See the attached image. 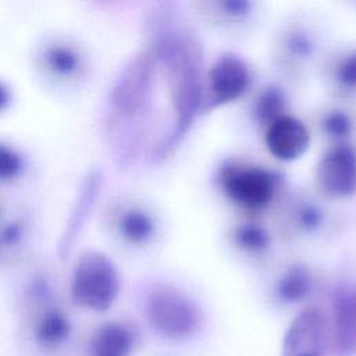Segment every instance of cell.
<instances>
[{
  "label": "cell",
  "mask_w": 356,
  "mask_h": 356,
  "mask_svg": "<svg viewBox=\"0 0 356 356\" xmlns=\"http://www.w3.org/2000/svg\"><path fill=\"white\" fill-rule=\"evenodd\" d=\"M300 224L306 228V229H316L321 221H323V216L320 213L318 209L312 207V206H306L302 211H300Z\"/></svg>",
  "instance_id": "obj_22"
},
{
  "label": "cell",
  "mask_w": 356,
  "mask_h": 356,
  "mask_svg": "<svg viewBox=\"0 0 356 356\" xmlns=\"http://www.w3.org/2000/svg\"><path fill=\"white\" fill-rule=\"evenodd\" d=\"M325 345V316L316 307H307L288 327L281 356H324Z\"/></svg>",
  "instance_id": "obj_6"
},
{
  "label": "cell",
  "mask_w": 356,
  "mask_h": 356,
  "mask_svg": "<svg viewBox=\"0 0 356 356\" xmlns=\"http://www.w3.org/2000/svg\"><path fill=\"white\" fill-rule=\"evenodd\" d=\"M134 346V335L128 327L117 321L102 324L92 335L89 343L90 356H129Z\"/></svg>",
  "instance_id": "obj_12"
},
{
  "label": "cell",
  "mask_w": 356,
  "mask_h": 356,
  "mask_svg": "<svg viewBox=\"0 0 356 356\" xmlns=\"http://www.w3.org/2000/svg\"><path fill=\"white\" fill-rule=\"evenodd\" d=\"M70 321L58 309L46 310L36 325V339L43 346L51 348L64 342L70 335Z\"/></svg>",
  "instance_id": "obj_15"
},
{
  "label": "cell",
  "mask_w": 356,
  "mask_h": 356,
  "mask_svg": "<svg viewBox=\"0 0 356 356\" xmlns=\"http://www.w3.org/2000/svg\"><path fill=\"white\" fill-rule=\"evenodd\" d=\"M250 74L246 63L235 54L221 56L207 72V108L241 97L248 89Z\"/></svg>",
  "instance_id": "obj_7"
},
{
  "label": "cell",
  "mask_w": 356,
  "mask_h": 356,
  "mask_svg": "<svg viewBox=\"0 0 356 356\" xmlns=\"http://www.w3.org/2000/svg\"><path fill=\"white\" fill-rule=\"evenodd\" d=\"M225 195L246 209H263L270 203L275 189L273 174L260 167L228 165L221 172Z\"/></svg>",
  "instance_id": "obj_5"
},
{
  "label": "cell",
  "mask_w": 356,
  "mask_h": 356,
  "mask_svg": "<svg viewBox=\"0 0 356 356\" xmlns=\"http://www.w3.org/2000/svg\"><path fill=\"white\" fill-rule=\"evenodd\" d=\"M324 129L334 138H345L352 131V121L342 111H332L324 118Z\"/></svg>",
  "instance_id": "obj_20"
},
{
  "label": "cell",
  "mask_w": 356,
  "mask_h": 356,
  "mask_svg": "<svg viewBox=\"0 0 356 356\" xmlns=\"http://www.w3.org/2000/svg\"><path fill=\"white\" fill-rule=\"evenodd\" d=\"M222 8L225 13L231 15H243L249 13L250 3L242 1V0H229V1H222L221 3Z\"/></svg>",
  "instance_id": "obj_23"
},
{
  "label": "cell",
  "mask_w": 356,
  "mask_h": 356,
  "mask_svg": "<svg viewBox=\"0 0 356 356\" xmlns=\"http://www.w3.org/2000/svg\"><path fill=\"white\" fill-rule=\"evenodd\" d=\"M334 346L343 356L356 353V288L342 291L335 298Z\"/></svg>",
  "instance_id": "obj_11"
},
{
  "label": "cell",
  "mask_w": 356,
  "mask_h": 356,
  "mask_svg": "<svg viewBox=\"0 0 356 356\" xmlns=\"http://www.w3.org/2000/svg\"><path fill=\"white\" fill-rule=\"evenodd\" d=\"M156 57L135 54L117 74L107 95L106 135L115 163L131 165L139 156L150 115Z\"/></svg>",
  "instance_id": "obj_1"
},
{
  "label": "cell",
  "mask_w": 356,
  "mask_h": 356,
  "mask_svg": "<svg viewBox=\"0 0 356 356\" xmlns=\"http://www.w3.org/2000/svg\"><path fill=\"white\" fill-rule=\"evenodd\" d=\"M118 231L127 242L140 245L153 236L154 221L145 210L131 207L120 216Z\"/></svg>",
  "instance_id": "obj_13"
},
{
  "label": "cell",
  "mask_w": 356,
  "mask_h": 356,
  "mask_svg": "<svg viewBox=\"0 0 356 356\" xmlns=\"http://www.w3.org/2000/svg\"><path fill=\"white\" fill-rule=\"evenodd\" d=\"M100 189H102V174L99 170L92 168L86 172V175L81 182V186L78 189V193L71 207V211L68 214V218L61 231L58 246H57V253L61 259L67 257L71 253L78 236L81 235L86 224L88 217L90 216L96 204Z\"/></svg>",
  "instance_id": "obj_9"
},
{
  "label": "cell",
  "mask_w": 356,
  "mask_h": 356,
  "mask_svg": "<svg viewBox=\"0 0 356 356\" xmlns=\"http://www.w3.org/2000/svg\"><path fill=\"white\" fill-rule=\"evenodd\" d=\"M312 275L307 267L302 264L291 266L277 284L278 296L288 303L303 300L312 291Z\"/></svg>",
  "instance_id": "obj_14"
},
{
  "label": "cell",
  "mask_w": 356,
  "mask_h": 356,
  "mask_svg": "<svg viewBox=\"0 0 356 356\" xmlns=\"http://www.w3.org/2000/svg\"><path fill=\"white\" fill-rule=\"evenodd\" d=\"M317 184L331 197H348L356 192V150L338 146L318 163Z\"/></svg>",
  "instance_id": "obj_8"
},
{
  "label": "cell",
  "mask_w": 356,
  "mask_h": 356,
  "mask_svg": "<svg viewBox=\"0 0 356 356\" xmlns=\"http://www.w3.org/2000/svg\"><path fill=\"white\" fill-rule=\"evenodd\" d=\"M310 135L305 124L288 114H284L267 125L266 146L270 153L281 161L299 159L309 147Z\"/></svg>",
  "instance_id": "obj_10"
},
{
  "label": "cell",
  "mask_w": 356,
  "mask_h": 356,
  "mask_svg": "<svg viewBox=\"0 0 356 356\" xmlns=\"http://www.w3.org/2000/svg\"><path fill=\"white\" fill-rule=\"evenodd\" d=\"M70 291L81 307L93 312L110 309L120 292V274L114 261L100 250H85L74 266Z\"/></svg>",
  "instance_id": "obj_3"
},
{
  "label": "cell",
  "mask_w": 356,
  "mask_h": 356,
  "mask_svg": "<svg viewBox=\"0 0 356 356\" xmlns=\"http://www.w3.org/2000/svg\"><path fill=\"white\" fill-rule=\"evenodd\" d=\"M338 79L348 88H356V53L342 61L338 68Z\"/></svg>",
  "instance_id": "obj_21"
},
{
  "label": "cell",
  "mask_w": 356,
  "mask_h": 356,
  "mask_svg": "<svg viewBox=\"0 0 356 356\" xmlns=\"http://www.w3.org/2000/svg\"><path fill=\"white\" fill-rule=\"evenodd\" d=\"M24 160L21 153L0 140V181H10L21 174Z\"/></svg>",
  "instance_id": "obj_19"
},
{
  "label": "cell",
  "mask_w": 356,
  "mask_h": 356,
  "mask_svg": "<svg viewBox=\"0 0 356 356\" xmlns=\"http://www.w3.org/2000/svg\"><path fill=\"white\" fill-rule=\"evenodd\" d=\"M145 313L152 327L168 338H186L202 323L197 305L170 285H159L147 293Z\"/></svg>",
  "instance_id": "obj_4"
},
{
  "label": "cell",
  "mask_w": 356,
  "mask_h": 356,
  "mask_svg": "<svg viewBox=\"0 0 356 356\" xmlns=\"http://www.w3.org/2000/svg\"><path fill=\"white\" fill-rule=\"evenodd\" d=\"M235 242L239 248L249 252H261L268 248L270 236L267 231L257 224H242L234 234Z\"/></svg>",
  "instance_id": "obj_18"
},
{
  "label": "cell",
  "mask_w": 356,
  "mask_h": 356,
  "mask_svg": "<svg viewBox=\"0 0 356 356\" xmlns=\"http://www.w3.org/2000/svg\"><path fill=\"white\" fill-rule=\"evenodd\" d=\"M171 14H159L153 25L150 51L165 70L171 102L175 111V129L165 149H171L191 128L203 104L202 47L182 26L171 24Z\"/></svg>",
  "instance_id": "obj_2"
},
{
  "label": "cell",
  "mask_w": 356,
  "mask_h": 356,
  "mask_svg": "<svg viewBox=\"0 0 356 356\" xmlns=\"http://www.w3.org/2000/svg\"><path fill=\"white\" fill-rule=\"evenodd\" d=\"M44 65L58 76H71L81 67L79 53L70 44L53 43L43 51Z\"/></svg>",
  "instance_id": "obj_16"
},
{
  "label": "cell",
  "mask_w": 356,
  "mask_h": 356,
  "mask_svg": "<svg viewBox=\"0 0 356 356\" xmlns=\"http://www.w3.org/2000/svg\"><path fill=\"white\" fill-rule=\"evenodd\" d=\"M10 100H11L10 88L0 81V110L6 108L10 104Z\"/></svg>",
  "instance_id": "obj_24"
},
{
  "label": "cell",
  "mask_w": 356,
  "mask_h": 356,
  "mask_svg": "<svg viewBox=\"0 0 356 356\" xmlns=\"http://www.w3.org/2000/svg\"><path fill=\"white\" fill-rule=\"evenodd\" d=\"M284 95L278 88H268L266 89L257 100L256 104V115L257 118L270 125L274 120L284 115Z\"/></svg>",
  "instance_id": "obj_17"
}]
</instances>
